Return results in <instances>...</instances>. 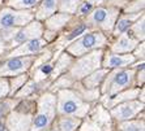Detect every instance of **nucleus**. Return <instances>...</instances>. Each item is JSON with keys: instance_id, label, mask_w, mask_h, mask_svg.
Instances as JSON below:
<instances>
[{"instance_id": "obj_10", "label": "nucleus", "mask_w": 145, "mask_h": 131, "mask_svg": "<svg viewBox=\"0 0 145 131\" xmlns=\"http://www.w3.org/2000/svg\"><path fill=\"white\" fill-rule=\"evenodd\" d=\"M42 34V26L39 22H33L30 25H28L25 29H22L21 31H17L16 35H13L11 43H9V47H14V45L20 44V43L28 42L31 39H37L39 38V35Z\"/></svg>"}, {"instance_id": "obj_30", "label": "nucleus", "mask_w": 145, "mask_h": 131, "mask_svg": "<svg viewBox=\"0 0 145 131\" xmlns=\"http://www.w3.org/2000/svg\"><path fill=\"white\" fill-rule=\"evenodd\" d=\"M34 90H35V83H34V82H30V83L26 86V88L21 90L18 95H20V96H24V95H25V96H26V95H29V94H31V92L34 91Z\"/></svg>"}, {"instance_id": "obj_34", "label": "nucleus", "mask_w": 145, "mask_h": 131, "mask_svg": "<svg viewBox=\"0 0 145 131\" xmlns=\"http://www.w3.org/2000/svg\"><path fill=\"white\" fill-rule=\"evenodd\" d=\"M90 9H91V4L86 3V4H84L83 8H81V13H83V14H86V12H89Z\"/></svg>"}, {"instance_id": "obj_28", "label": "nucleus", "mask_w": 145, "mask_h": 131, "mask_svg": "<svg viewBox=\"0 0 145 131\" xmlns=\"http://www.w3.org/2000/svg\"><path fill=\"white\" fill-rule=\"evenodd\" d=\"M85 30H86V26H85V25L79 26V27H76V29H75V30L71 33V34H68V36H67L66 39H67V40H72V39H75V38H77L79 35H81V34H83Z\"/></svg>"}, {"instance_id": "obj_26", "label": "nucleus", "mask_w": 145, "mask_h": 131, "mask_svg": "<svg viewBox=\"0 0 145 131\" xmlns=\"http://www.w3.org/2000/svg\"><path fill=\"white\" fill-rule=\"evenodd\" d=\"M9 94V83L7 79L0 78V99L5 97Z\"/></svg>"}, {"instance_id": "obj_2", "label": "nucleus", "mask_w": 145, "mask_h": 131, "mask_svg": "<svg viewBox=\"0 0 145 131\" xmlns=\"http://www.w3.org/2000/svg\"><path fill=\"white\" fill-rule=\"evenodd\" d=\"M37 114L31 120L30 131H45L50 127L56 114V97L52 94H46L38 101Z\"/></svg>"}, {"instance_id": "obj_19", "label": "nucleus", "mask_w": 145, "mask_h": 131, "mask_svg": "<svg viewBox=\"0 0 145 131\" xmlns=\"http://www.w3.org/2000/svg\"><path fill=\"white\" fill-rule=\"evenodd\" d=\"M119 131H144V120H129L119 125Z\"/></svg>"}, {"instance_id": "obj_9", "label": "nucleus", "mask_w": 145, "mask_h": 131, "mask_svg": "<svg viewBox=\"0 0 145 131\" xmlns=\"http://www.w3.org/2000/svg\"><path fill=\"white\" fill-rule=\"evenodd\" d=\"M33 59L31 57H13V59L8 60L4 62L3 66L0 67V77H7V75H16L24 73L29 69Z\"/></svg>"}, {"instance_id": "obj_17", "label": "nucleus", "mask_w": 145, "mask_h": 131, "mask_svg": "<svg viewBox=\"0 0 145 131\" xmlns=\"http://www.w3.org/2000/svg\"><path fill=\"white\" fill-rule=\"evenodd\" d=\"M56 11V0H43V3L38 8L37 17L39 20H45Z\"/></svg>"}, {"instance_id": "obj_21", "label": "nucleus", "mask_w": 145, "mask_h": 131, "mask_svg": "<svg viewBox=\"0 0 145 131\" xmlns=\"http://www.w3.org/2000/svg\"><path fill=\"white\" fill-rule=\"evenodd\" d=\"M137 16H131L129 18L128 17H125V18H122V20H119V22L116 23V27H115V34H122L123 31H125L127 29H129L132 26V22H133L135 20H136Z\"/></svg>"}, {"instance_id": "obj_25", "label": "nucleus", "mask_w": 145, "mask_h": 131, "mask_svg": "<svg viewBox=\"0 0 145 131\" xmlns=\"http://www.w3.org/2000/svg\"><path fill=\"white\" fill-rule=\"evenodd\" d=\"M39 0H11L9 5L14 7V8H30V7L35 5Z\"/></svg>"}, {"instance_id": "obj_18", "label": "nucleus", "mask_w": 145, "mask_h": 131, "mask_svg": "<svg viewBox=\"0 0 145 131\" xmlns=\"http://www.w3.org/2000/svg\"><path fill=\"white\" fill-rule=\"evenodd\" d=\"M139 94V88H133V90H128L125 92H122L116 97H111V101L110 103H106V105L108 108H111L112 104H118V103H122V101H129V100H133L135 97L137 96Z\"/></svg>"}, {"instance_id": "obj_27", "label": "nucleus", "mask_w": 145, "mask_h": 131, "mask_svg": "<svg viewBox=\"0 0 145 131\" xmlns=\"http://www.w3.org/2000/svg\"><path fill=\"white\" fill-rule=\"evenodd\" d=\"M71 64V57H69L68 55H63L62 57L59 59V61H58V73L60 71V70H63V69H66L67 67V65H69Z\"/></svg>"}, {"instance_id": "obj_32", "label": "nucleus", "mask_w": 145, "mask_h": 131, "mask_svg": "<svg viewBox=\"0 0 145 131\" xmlns=\"http://www.w3.org/2000/svg\"><path fill=\"white\" fill-rule=\"evenodd\" d=\"M135 57H144V44H140V47L136 48V55Z\"/></svg>"}, {"instance_id": "obj_8", "label": "nucleus", "mask_w": 145, "mask_h": 131, "mask_svg": "<svg viewBox=\"0 0 145 131\" xmlns=\"http://www.w3.org/2000/svg\"><path fill=\"white\" fill-rule=\"evenodd\" d=\"M116 14L118 11L114 8H98L90 14L88 21L93 25L101 26L105 30H110L115 22Z\"/></svg>"}, {"instance_id": "obj_12", "label": "nucleus", "mask_w": 145, "mask_h": 131, "mask_svg": "<svg viewBox=\"0 0 145 131\" xmlns=\"http://www.w3.org/2000/svg\"><path fill=\"white\" fill-rule=\"evenodd\" d=\"M46 45V42L39 38L37 39H31V40H28V42H24L20 47H17L16 49H13L9 56L12 57H18V56H25V55H33V53H37L42 49L43 47Z\"/></svg>"}, {"instance_id": "obj_33", "label": "nucleus", "mask_w": 145, "mask_h": 131, "mask_svg": "<svg viewBox=\"0 0 145 131\" xmlns=\"http://www.w3.org/2000/svg\"><path fill=\"white\" fill-rule=\"evenodd\" d=\"M51 70H52V66L50 64L42 65V67H41V73H43V74H48V73H51Z\"/></svg>"}, {"instance_id": "obj_4", "label": "nucleus", "mask_w": 145, "mask_h": 131, "mask_svg": "<svg viewBox=\"0 0 145 131\" xmlns=\"http://www.w3.org/2000/svg\"><path fill=\"white\" fill-rule=\"evenodd\" d=\"M102 60V51H94L88 56H84L69 70V75L75 79L85 78L88 74L93 73L101 65Z\"/></svg>"}, {"instance_id": "obj_35", "label": "nucleus", "mask_w": 145, "mask_h": 131, "mask_svg": "<svg viewBox=\"0 0 145 131\" xmlns=\"http://www.w3.org/2000/svg\"><path fill=\"white\" fill-rule=\"evenodd\" d=\"M5 110V105L4 104H0V116H1V113Z\"/></svg>"}, {"instance_id": "obj_7", "label": "nucleus", "mask_w": 145, "mask_h": 131, "mask_svg": "<svg viewBox=\"0 0 145 131\" xmlns=\"http://www.w3.org/2000/svg\"><path fill=\"white\" fill-rule=\"evenodd\" d=\"M142 108H144V103L129 100V101H125L123 104L116 105L114 109H111V114L119 122H124V121L133 120L142 110Z\"/></svg>"}, {"instance_id": "obj_3", "label": "nucleus", "mask_w": 145, "mask_h": 131, "mask_svg": "<svg viewBox=\"0 0 145 131\" xmlns=\"http://www.w3.org/2000/svg\"><path fill=\"white\" fill-rule=\"evenodd\" d=\"M133 75V70H116V71L111 73L102 87V94L112 96L118 92L125 90L132 84Z\"/></svg>"}, {"instance_id": "obj_13", "label": "nucleus", "mask_w": 145, "mask_h": 131, "mask_svg": "<svg viewBox=\"0 0 145 131\" xmlns=\"http://www.w3.org/2000/svg\"><path fill=\"white\" fill-rule=\"evenodd\" d=\"M136 57L132 55H118V53H111L107 55L103 60V65L106 69H116V67H124L127 65L135 62Z\"/></svg>"}, {"instance_id": "obj_5", "label": "nucleus", "mask_w": 145, "mask_h": 131, "mask_svg": "<svg viewBox=\"0 0 145 131\" xmlns=\"http://www.w3.org/2000/svg\"><path fill=\"white\" fill-rule=\"evenodd\" d=\"M106 38L101 33H91V34H85V35L75 42L72 45L68 47V52L72 53L73 56H84L86 52L94 49V48H99L105 45Z\"/></svg>"}, {"instance_id": "obj_14", "label": "nucleus", "mask_w": 145, "mask_h": 131, "mask_svg": "<svg viewBox=\"0 0 145 131\" xmlns=\"http://www.w3.org/2000/svg\"><path fill=\"white\" fill-rule=\"evenodd\" d=\"M81 123L79 117L71 116H60L55 125V131H75Z\"/></svg>"}, {"instance_id": "obj_31", "label": "nucleus", "mask_w": 145, "mask_h": 131, "mask_svg": "<svg viewBox=\"0 0 145 131\" xmlns=\"http://www.w3.org/2000/svg\"><path fill=\"white\" fill-rule=\"evenodd\" d=\"M72 84V81L71 79H68L67 77H64V78L59 79V81L55 83V87H59V88H62V87H69Z\"/></svg>"}, {"instance_id": "obj_16", "label": "nucleus", "mask_w": 145, "mask_h": 131, "mask_svg": "<svg viewBox=\"0 0 145 131\" xmlns=\"http://www.w3.org/2000/svg\"><path fill=\"white\" fill-rule=\"evenodd\" d=\"M107 70L106 69H101V70H94L93 73L88 74L86 78L84 79V86L85 88H97V86L105 79Z\"/></svg>"}, {"instance_id": "obj_11", "label": "nucleus", "mask_w": 145, "mask_h": 131, "mask_svg": "<svg viewBox=\"0 0 145 131\" xmlns=\"http://www.w3.org/2000/svg\"><path fill=\"white\" fill-rule=\"evenodd\" d=\"M31 120L33 118L29 114L12 112L7 117V128L8 131H30Z\"/></svg>"}, {"instance_id": "obj_15", "label": "nucleus", "mask_w": 145, "mask_h": 131, "mask_svg": "<svg viewBox=\"0 0 145 131\" xmlns=\"http://www.w3.org/2000/svg\"><path fill=\"white\" fill-rule=\"evenodd\" d=\"M137 43H139V40L133 39L131 35H122L118 39V42L115 43L114 45H112V51L116 53L119 52H129V51L135 49L137 45Z\"/></svg>"}, {"instance_id": "obj_23", "label": "nucleus", "mask_w": 145, "mask_h": 131, "mask_svg": "<svg viewBox=\"0 0 145 131\" xmlns=\"http://www.w3.org/2000/svg\"><path fill=\"white\" fill-rule=\"evenodd\" d=\"M28 81V77L26 75H18V77H14V78L11 79V87H9V92L11 94H14L18 88L22 87V84Z\"/></svg>"}, {"instance_id": "obj_24", "label": "nucleus", "mask_w": 145, "mask_h": 131, "mask_svg": "<svg viewBox=\"0 0 145 131\" xmlns=\"http://www.w3.org/2000/svg\"><path fill=\"white\" fill-rule=\"evenodd\" d=\"M80 0H62L60 1V9L63 12H68V13H73L77 9Z\"/></svg>"}, {"instance_id": "obj_6", "label": "nucleus", "mask_w": 145, "mask_h": 131, "mask_svg": "<svg viewBox=\"0 0 145 131\" xmlns=\"http://www.w3.org/2000/svg\"><path fill=\"white\" fill-rule=\"evenodd\" d=\"M33 18L30 12H14L11 9H4L0 13V30L12 29L14 26H22Z\"/></svg>"}, {"instance_id": "obj_22", "label": "nucleus", "mask_w": 145, "mask_h": 131, "mask_svg": "<svg viewBox=\"0 0 145 131\" xmlns=\"http://www.w3.org/2000/svg\"><path fill=\"white\" fill-rule=\"evenodd\" d=\"M132 31V38L136 40H142L144 39V17H141V20L137 21L131 29Z\"/></svg>"}, {"instance_id": "obj_1", "label": "nucleus", "mask_w": 145, "mask_h": 131, "mask_svg": "<svg viewBox=\"0 0 145 131\" xmlns=\"http://www.w3.org/2000/svg\"><path fill=\"white\" fill-rule=\"evenodd\" d=\"M89 112V104H86L79 94L71 90H60L58 94L56 113L60 116L84 117Z\"/></svg>"}, {"instance_id": "obj_36", "label": "nucleus", "mask_w": 145, "mask_h": 131, "mask_svg": "<svg viewBox=\"0 0 145 131\" xmlns=\"http://www.w3.org/2000/svg\"><path fill=\"white\" fill-rule=\"evenodd\" d=\"M45 131H55V130H45Z\"/></svg>"}, {"instance_id": "obj_29", "label": "nucleus", "mask_w": 145, "mask_h": 131, "mask_svg": "<svg viewBox=\"0 0 145 131\" xmlns=\"http://www.w3.org/2000/svg\"><path fill=\"white\" fill-rule=\"evenodd\" d=\"M144 8V0H141V1H135L132 5H129L127 8V12H139L140 9Z\"/></svg>"}, {"instance_id": "obj_20", "label": "nucleus", "mask_w": 145, "mask_h": 131, "mask_svg": "<svg viewBox=\"0 0 145 131\" xmlns=\"http://www.w3.org/2000/svg\"><path fill=\"white\" fill-rule=\"evenodd\" d=\"M68 14H64V13H60V14H56V16L51 17L50 20L47 21V27L50 30H58V29L63 27L66 25V22L68 21Z\"/></svg>"}]
</instances>
